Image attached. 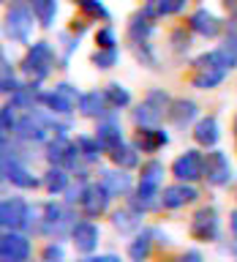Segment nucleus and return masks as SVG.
Wrapping results in <instances>:
<instances>
[{
  "instance_id": "33",
  "label": "nucleus",
  "mask_w": 237,
  "mask_h": 262,
  "mask_svg": "<svg viewBox=\"0 0 237 262\" xmlns=\"http://www.w3.org/2000/svg\"><path fill=\"white\" fill-rule=\"evenodd\" d=\"M104 93H106V98H109L112 110H123V106L131 104V93L120 85V82H109V85L104 88Z\"/></svg>"
},
{
  "instance_id": "6",
  "label": "nucleus",
  "mask_w": 237,
  "mask_h": 262,
  "mask_svg": "<svg viewBox=\"0 0 237 262\" xmlns=\"http://www.w3.org/2000/svg\"><path fill=\"white\" fill-rule=\"evenodd\" d=\"M172 175L180 183H194V180L204 178V156L199 150H185L183 156H177L172 164Z\"/></svg>"
},
{
  "instance_id": "40",
  "label": "nucleus",
  "mask_w": 237,
  "mask_h": 262,
  "mask_svg": "<svg viewBox=\"0 0 237 262\" xmlns=\"http://www.w3.org/2000/svg\"><path fill=\"white\" fill-rule=\"evenodd\" d=\"M60 44H63V57H60V69H68V57L71 52L79 47V36L77 33H71V30H63L60 33Z\"/></svg>"
},
{
  "instance_id": "48",
  "label": "nucleus",
  "mask_w": 237,
  "mask_h": 262,
  "mask_svg": "<svg viewBox=\"0 0 237 262\" xmlns=\"http://www.w3.org/2000/svg\"><path fill=\"white\" fill-rule=\"evenodd\" d=\"M229 227H232V235L237 237V210L232 213V216H229Z\"/></svg>"
},
{
  "instance_id": "28",
  "label": "nucleus",
  "mask_w": 237,
  "mask_h": 262,
  "mask_svg": "<svg viewBox=\"0 0 237 262\" xmlns=\"http://www.w3.org/2000/svg\"><path fill=\"white\" fill-rule=\"evenodd\" d=\"M109 159H112L114 167H120V169H134L139 164V150H136V145L123 142L120 147H114V150L109 153Z\"/></svg>"
},
{
  "instance_id": "51",
  "label": "nucleus",
  "mask_w": 237,
  "mask_h": 262,
  "mask_svg": "<svg viewBox=\"0 0 237 262\" xmlns=\"http://www.w3.org/2000/svg\"><path fill=\"white\" fill-rule=\"evenodd\" d=\"M3 262H19V259H3Z\"/></svg>"
},
{
  "instance_id": "39",
  "label": "nucleus",
  "mask_w": 237,
  "mask_h": 262,
  "mask_svg": "<svg viewBox=\"0 0 237 262\" xmlns=\"http://www.w3.org/2000/svg\"><path fill=\"white\" fill-rule=\"evenodd\" d=\"M202 69H226L224 57H221L218 49H212V52H202L199 57L194 60V71H202Z\"/></svg>"
},
{
  "instance_id": "32",
  "label": "nucleus",
  "mask_w": 237,
  "mask_h": 262,
  "mask_svg": "<svg viewBox=\"0 0 237 262\" xmlns=\"http://www.w3.org/2000/svg\"><path fill=\"white\" fill-rule=\"evenodd\" d=\"M139 183H147V186H158L163 183V164L161 161H147L142 164V172H139Z\"/></svg>"
},
{
  "instance_id": "14",
  "label": "nucleus",
  "mask_w": 237,
  "mask_h": 262,
  "mask_svg": "<svg viewBox=\"0 0 237 262\" xmlns=\"http://www.w3.org/2000/svg\"><path fill=\"white\" fill-rule=\"evenodd\" d=\"M188 28L202 38H216L221 33V19L212 11H207V8H196L191 14V19H188Z\"/></svg>"
},
{
  "instance_id": "49",
  "label": "nucleus",
  "mask_w": 237,
  "mask_h": 262,
  "mask_svg": "<svg viewBox=\"0 0 237 262\" xmlns=\"http://www.w3.org/2000/svg\"><path fill=\"white\" fill-rule=\"evenodd\" d=\"M232 251H234V257H237V241H234V246H232Z\"/></svg>"
},
{
  "instance_id": "20",
  "label": "nucleus",
  "mask_w": 237,
  "mask_h": 262,
  "mask_svg": "<svg viewBox=\"0 0 237 262\" xmlns=\"http://www.w3.org/2000/svg\"><path fill=\"white\" fill-rule=\"evenodd\" d=\"M96 139H98V145H101L104 153H112L114 147L123 145V131L114 120H101L96 128Z\"/></svg>"
},
{
  "instance_id": "44",
  "label": "nucleus",
  "mask_w": 237,
  "mask_h": 262,
  "mask_svg": "<svg viewBox=\"0 0 237 262\" xmlns=\"http://www.w3.org/2000/svg\"><path fill=\"white\" fill-rule=\"evenodd\" d=\"M172 44H175L177 52H185V49L191 47V36H188L185 30H175L172 33Z\"/></svg>"
},
{
  "instance_id": "11",
  "label": "nucleus",
  "mask_w": 237,
  "mask_h": 262,
  "mask_svg": "<svg viewBox=\"0 0 237 262\" xmlns=\"http://www.w3.org/2000/svg\"><path fill=\"white\" fill-rule=\"evenodd\" d=\"M98 237H101V232H98L93 221H77L71 227V241L77 246V251L82 254H93L98 249Z\"/></svg>"
},
{
  "instance_id": "38",
  "label": "nucleus",
  "mask_w": 237,
  "mask_h": 262,
  "mask_svg": "<svg viewBox=\"0 0 237 262\" xmlns=\"http://www.w3.org/2000/svg\"><path fill=\"white\" fill-rule=\"evenodd\" d=\"M117 57H120V52H117V47H112V49H93V55H90V63L96 66V69H112L114 63H117Z\"/></svg>"
},
{
  "instance_id": "45",
  "label": "nucleus",
  "mask_w": 237,
  "mask_h": 262,
  "mask_svg": "<svg viewBox=\"0 0 237 262\" xmlns=\"http://www.w3.org/2000/svg\"><path fill=\"white\" fill-rule=\"evenodd\" d=\"M44 262H63V246L60 243H49L44 249Z\"/></svg>"
},
{
  "instance_id": "52",
  "label": "nucleus",
  "mask_w": 237,
  "mask_h": 262,
  "mask_svg": "<svg viewBox=\"0 0 237 262\" xmlns=\"http://www.w3.org/2000/svg\"><path fill=\"white\" fill-rule=\"evenodd\" d=\"M3 3H8V0H3Z\"/></svg>"
},
{
  "instance_id": "34",
  "label": "nucleus",
  "mask_w": 237,
  "mask_h": 262,
  "mask_svg": "<svg viewBox=\"0 0 237 262\" xmlns=\"http://www.w3.org/2000/svg\"><path fill=\"white\" fill-rule=\"evenodd\" d=\"M79 11L87 16V19H101V22H109L112 14L106 11V6L101 3V0H77Z\"/></svg>"
},
{
  "instance_id": "15",
  "label": "nucleus",
  "mask_w": 237,
  "mask_h": 262,
  "mask_svg": "<svg viewBox=\"0 0 237 262\" xmlns=\"http://www.w3.org/2000/svg\"><path fill=\"white\" fill-rule=\"evenodd\" d=\"M79 112L85 115V118H106L109 115V98H106L104 90H90V93H82L79 98Z\"/></svg>"
},
{
  "instance_id": "25",
  "label": "nucleus",
  "mask_w": 237,
  "mask_h": 262,
  "mask_svg": "<svg viewBox=\"0 0 237 262\" xmlns=\"http://www.w3.org/2000/svg\"><path fill=\"white\" fill-rule=\"evenodd\" d=\"M188 0H155V3H145L142 11L147 16H153V19H158V16H172V14H180L185 11Z\"/></svg>"
},
{
  "instance_id": "18",
  "label": "nucleus",
  "mask_w": 237,
  "mask_h": 262,
  "mask_svg": "<svg viewBox=\"0 0 237 262\" xmlns=\"http://www.w3.org/2000/svg\"><path fill=\"white\" fill-rule=\"evenodd\" d=\"M169 142V134L163 128H139L136 131V137H134V145H136V150H142V153H155V150H161L163 145Z\"/></svg>"
},
{
  "instance_id": "23",
  "label": "nucleus",
  "mask_w": 237,
  "mask_h": 262,
  "mask_svg": "<svg viewBox=\"0 0 237 262\" xmlns=\"http://www.w3.org/2000/svg\"><path fill=\"white\" fill-rule=\"evenodd\" d=\"M112 224H114V229H120L123 235H134V232H139V229H142V213L134 210V208L114 210Z\"/></svg>"
},
{
  "instance_id": "24",
  "label": "nucleus",
  "mask_w": 237,
  "mask_h": 262,
  "mask_svg": "<svg viewBox=\"0 0 237 262\" xmlns=\"http://www.w3.org/2000/svg\"><path fill=\"white\" fill-rule=\"evenodd\" d=\"M38 104H44V110H49V115H63V118H68L74 112V106L65 96H60L57 90H46V93H38Z\"/></svg>"
},
{
  "instance_id": "17",
  "label": "nucleus",
  "mask_w": 237,
  "mask_h": 262,
  "mask_svg": "<svg viewBox=\"0 0 237 262\" xmlns=\"http://www.w3.org/2000/svg\"><path fill=\"white\" fill-rule=\"evenodd\" d=\"M169 120H172V126H177V128H188L191 123L196 120V115H199V106H196L191 98H175V101L169 104Z\"/></svg>"
},
{
  "instance_id": "36",
  "label": "nucleus",
  "mask_w": 237,
  "mask_h": 262,
  "mask_svg": "<svg viewBox=\"0 0 237 262\" xmlns=\"http://www.w3.org/2000/svg\"><path fill=\"white\" fill-rule=\"evenodd\" d=\"M77 147H79V153H82V161H87V164L98 161V156L104 153L96 137H77Z\"/></svg>"
},
{
  "instance_id": "30",
  "label": "nucleus",
  "mask_w": 237,
  "mask_h": 262,
  "mask_svg": "<svg viewBox=\"0 0 237 262\" xmlns=\"http://www.w3.org/2000/svg\"><path fill=\"white\" fill-rule=\"evenodd\" d=\"M68 147H71V142L65 137H55L52 142L46 145V161H49V167H63L65 156H68Z\"/></svg>"
},
{
  "instance_id": "37",
  "label": "nucleus",
  "mask_w": 237,
  "mask_h": 262,
  "mask_svg": "<svg viewBox=\"0 0 237 262\" xmlns=\"http://www.w3.org/2000/svg\"><path fill=\"white\" fill-rule=\"evenodd\" d=\"M218 52H221V57H224L226 69L232 71L237 66V30H229V36L224 38V44L218 47Z\"/></svg>"
},
{
  "instance_id": "54",
  "label": "nucleus",
  "mask_w": 237,
  "mask_h": 262,
  "mask_svg": "<svg viewBox=\"0 0 237 262\" xmlns=\"http://www.w3.org/2000/svg\"><path fill=\"white\" fill-rule=\"evenodd\" d=\"M74 3H77V0H74Z\"/></svg>"
},
{
  "instance_id": "1",
  "label": "nucleus",
  "mask_w": 237,
  "mask_h": 262,
  "mask_svg": "<svg viewBox=\"0 0 237 262\" xmlns=\"http://www.w3.org/2000/svg\"><path fill=\"white\" fill-rule=\"evenodd\" d=\"M36 11L19 0V3H11L6 11V22H3V33L8 41L14 44H30V36H33V25H36Z\"/></svg>"
},
{
  "instance_id": "43",
  "label": "nucleus",
  "mask_w": 237,
  "mask_h": 262,
  "mask_svg": "<svg viewBox=\"0 0 237 262\" xmlns=\"http://www.w3.org/2000/svg\"><path fill=\"white\" fill-rule=\"evenodd\" d=\"M55 90H57L60 96L68 98L71 104H79V98H82V93H79V90L74 88V85H68V82H60V85H55Z\"/></svg>"
},
{
  "instance_id": "41",
  "label": "nucleus",
  "mask_w": 237,
  "mask_h": 262,
  "mask_svg": "<svg viewBox=\"0 0 237 262\" xmlns=\"http://www.w3.org/2000/svg\"><path fill=\"white\" fill-rule=\"evenodd\" d=\"M96 47H98V49H112V47H117V38H114L112 25H104V28L96 30Z\"/></svg>"
},
{
  "instance_id": "8",
  "label": "nucleus",
  "mask_w": 237,
  "mask_h": 262,
  "mask_svg": "<svg viewBox=\"0 0 237 262\" xmlns=\"http://www.w3.org/2000/svg\"><path fill=\"white\" fill-rule=\"evenodd\" d=\"M204 180L210 186H229L232 183V164L224 150H212L204 156Z\"/></svg>"
},
{
  "instance_id": "19",
  "label": "nucleus",
  "mask_w": 237,
  "mask_h": 262,
  "mask_svg": "<svg viewBox=\"0 0 237 262\" xmlns=\"http://www.w3.org/2000/svg\"><path fill=\"white\" fill-rule=\"evenodd\" d=\"M194 142L202 145V147H216V142L221 139V128H218V120L212 118V115H207V118L196 120L194 126Z\"/></svg>"
},
{
  "instance_id": "50",
  "label": "nucleus",
  "mask_w": 237,
  "mask_h": 262,
  "mask_svg": "<svg viewBox=\"0 0 237 262\" xmlns=\"http://www.w3.org/2000/svg\"><path fill=\"white\" fill-rule=\"evenodd\" d=\"M234 137H237V118H234Z\"/></svg>"
},
{
  "instance_id": "13",
  "label": "nucleus",
  "mask_w": 237,
  "mask_h": 262,
  "mask_svg": "<svg viewBox=\"0 0 237 262\" xmlns=\"http://www.w3.org/2000/svg\"><path fill=\"white\" fill-rule=\"evenodd\" d=\"M44 208V216H41V229L38 232L41 235H49V237H55V235H60V229L68 224V213H65L63 205H57V202H46V205H41Z\"/></svg>"
},
{
  "instance_id": "47",
  "label": "nucleus",
  "mask_w": 237,
  "mask_h": 262,
  "mask_svg": "<svg viewBox=\"0 0 237 262\" xmlns=\"http://www.w3.org/2000/svg\"><path fill=\"white\" fill-rule=\"evenodd\" d=\"M90 262H120V259L114 257V254H104V257H93Z\"/></svg>"
},
{
  "instance_id": "46",
  "label": "nucleus",
  "mask_w": 237,
  "mask_h": 262,
  "mask_svg": "<svg viewBox=\"0 0 237 262\" xmlns=\"http://www.w3.org/2000/svg\"><path fill=\"white\" fill-rule=\"evenodd\" d=\"M175 262H202V254L199 251H185V254H180Z\"/></svg>"
},
{
  "instance_id": "22",
  "label": "nucleus",
  "mask_w": 237,
  "mask_h": 262,
  "mask_svg": "<svg viewBox=\"0 0 237 262\" xmlns=\"http://www.w3.org/2000/svg\"><path fill=\"white\" fill-rule=\"evenodd\" d=\"M153 237H155L153 229L136 232V237L128 243V259L131 262H145L147 257H150V251H153Z\"/></svg>"
},
{
  "instance_id": "5",
  "label": "nucleus",
  "mask_w": 237,
  "mask_h": 262,
  "mask_svg": "<svg viewBox=\"0 0 237 262\" xmlns=\"http://www.w3.org/2000/svg\"><path fill=\"white\" fill-rule=\"evenodd\" d=\"M30 219V205L22 196H6L0 202V224L3 229H25Z\"/></svg>"
},
{
  "instance_id": "31",
  "label": "nucleus",
  "mask_w": 237,
  "mask_h": 262,
  "mask_svg": "<svg viewBox=\"0 0 237 262\" xmlns=\"http://www.w3.org/2000/svg\"><path fill=\"white\" fill-rule=\"evenodd\" d=\"M33 11H36V19L41 28H52L55 16H57V0H33Z\"/></svg>"
},
{
  "instance_id": "4",
  "label": "nucleus",
  "mask_w": 237,
  "mask_h": 262,
  "mask_svg": "<svg viewBox=\"0 0 237 262\" xmlns=\"http://www.w3.org/2000/svg\"><path fill=\"white\" fill-rule=\"evenodd\" d=\"M112 191L106 188L101 180L98 183H90L82 188V200H79V208L82 213H85L87 219H98L101 213H106V208H109V202H112Z\"/></svg>"
},
{
  "instance_id": "10",
  "label": "nucleus",
  "mask_w": 237,
  "mask_h": 262,
  "mask_svg": "<svg viewBox=\"0 0 237 262\" xmlns=\"http://www.w3.org/2000/svg\"><path fill=\"white\" fill-rule=\"evenodd\" d=\"M3 178L11 180V183L19 186V188H36L38 186V178L33 175L22 161H16L14 156H8V153H3Z\"/></svg>"
},
{
  "instance_id": "29",
  "label": "nucleus",
  "mask_w": 237,
  "mask_h": 262,
  "mask_svg": "<svg viewBox=\"0 0 237 262\" xmlns=\"http://www.w3.org/2000/svg\"><path fill=\"white\" fill-rule=\"evenodd\" d=\"M44 186L49 194H60L68 188V169L65 167H49L44 172Z\"/></svg>"
},
{
  "instance_id": "21",
  "label": "nucleus",
  "mask_w": 237,
  "mask_h": 262,
  "mask_svg": "<svg viewBox=\"0 0 237 262\" xmlns=\"http://www.w3.org/2000/svg\"><path fill=\"white\" fill-rule=\"evenodd\" d=\"M153 30H155V19H153V16H147L145 11H136L134 16H131V22H128V41H131V44H136V41H147L153 36Z\"/></svg>"
},
{
  "instance_id": "16",
  "label": "nucleus",
  "mask_w": 237,
  "mask_h": 262,
  "mask_svg": "<svg viewBox=\"0 0 237 262\" xmlns=\"http://www.w3.org/2000/svg\"><path fill=\"white\" fill-rule=\"evenodd\" d=\"M158 205H161V188L158 186H147V183H139L136 191L131 194V200H128V208H134L139 213L155 210Z\"/></svg>"
},
{
  "instance_id": "12",
  "label": "nucleus",
  "mask_w": 237,
  "mask_h": 262,
  "mask_svg": "<svg viewBox=\"0 0 237 262\" xmlns=\"http://www.w3.org/2000/svg\"><path fill=\"white\" fill-rule=\"evenodd\" d=\"M196 196H199V191H196L191 183H175V186H167L161 191V205L167 210H175V208L196 202Z\"/></svg>"
},
{
  "instance_id": "9",
  "label": "nucleus",
  "mask_w": 237,
  "mask_h": 262,
  "mask_svg": "<svg viewBox=\"0 0 237 262\" xmlns=\"http://www.w3.org/2000/svg\"><path fill=\"white\" fill-rule=\"evenodd\" d=\"M0 254H3V259H19V262H25L30 257L28 235L16 232V229H6L3 241H0Z\"/></svg>"
},
{
  "instance_id": "42",
  "label": "nucleus",
  "mask_w": 237,
  "mask_h": 262,
  "mask_svg": "<svg viewBox=\"0 0 237 262\" xmlns=\"http://www.w3.org/2000/svg\"><path fill=\"white\" fill-rule=\"evenodd\" d=\"M16 123H19V120H14V106L6 104L3 110H0V126H3V137H8L11 131H16Z\"/></svg>"
},
{
  "instance_id": "3",
  "label": "nucleus",
  "mask_w": 237,
  "mask_h": 262,
  "mask_svg": "<svg viewBox=\"0 0 237 262\" xmlns=\"http://www.w3.org/2000/svg\"><path fill=\"white\" fill-rule=\"evenodd\" d=\"M169 104H172V98L163 93V90L153 88L150 93L142 98V104L131 112V118H134V123L139 128H155L161 123L163 112H169Z\"/></svg>"
},
{
  "instance_id": "53",
  "label": "nucleus",
  "mask_w": 237,
  "mask_h": 262,
  "mask_svg": "<svg viewBox=\"0 0 237 262\" xmlns=\"http://www.w3.org/2000/svg\"><path fill=\"white\" fill-rule=\"evenodd\" d=\"M85 262H90V259H85Z\"/></svg>"
},
{
  "instance_id": "35",
  "label": "nucleus",
  "mask_w": 237,
  "mask_h": 262,
  "mask_svg": "<svg viewBox=\"0 0 237 262\" xmlns=\"http://www.w3.org/2000/svg\"><path fill=\"white\" fill-rule=\"evenodd\" d=\"M131 52H134V57L142 66H147V69H158V55L153 52L150 41H136V44H131Z\"/></svg>"
},
{
  "instance_id": "2",
  "label": "nucleus",
  "mask_w": 237,
  "mask_h": 262,
  "mask_svg": "<svg viewBox=\"0 0 237 262\" xmlns=\"http://www.w3.org/2000/svg\"><path fill=\"white\" fill-rule=\"evenodd\" d=\"M52 66H55V47L49 44V41H33V44L28 47L25 60H22V74L30 82L38 85L41 79L49 77Z\"/></svg>"
},
{
  "instance_id": "26",
  "label": "nucleus",
  "mask_w": 237,
  "mask_h": 262,
  "mask_svg": "<svg viewBox=\"0 0 237 262\" xmlns=\"http://www.w3.org/2000/svg\"><path fill=\"white\" fill-rule=\"evenodd\" d=\"M101 183L114 196H123V194H131L134 180H131V175H126V169H120V172H101Z\"/></svg>"
},
{
  "instance_id": "7",
  "label": "nucleus",
  "mask_w": 237,
  "mask_h": 262,
  "mask_svg": "<svg viewBox=\"0 0 237 262\" xmlns=\"http://www.w3.org/2000/svg\"><path fill=\"white\" fill-rule=\"evenodd\" d=\"M218 229H221V224H218L216 208H199L194 213V219H191V237L194 241H199V243L216 241Z\"/></svg>"
},
{
  "instance_id": "27",
  "label": "nucleus",
  "mask_w": 237,
  "mask_h": 262,
  "mask_svg": "<svg viewBox=\"0 0 237 262\" xmlns=\"http://www.w3.org/2000/svg\"><path fill=\"white\" fill-rule=\"evenodd\" d=\"M226 71L229 69H202V71H194L191 85L199 88V90H212V88H218L221 82H224Z\"/></svg>"
}]
</instances>
